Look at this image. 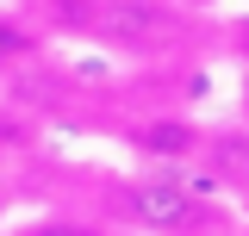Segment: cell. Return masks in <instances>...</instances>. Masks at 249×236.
<instances>
[{
    "label": "cell",
    "mask_w": 249,
    "mask_h": 236,
    "mask_svg": "<svg viewBox=\"0 0 249 236\" xmlns=\"http://www.w3.org/2000/svg\"><path fill=\"white\" fill-rule=\"evenodd\" d=\"M13 236H100V230L81 224V218H31V224H19Z\"/></svg>",
    "instance_id": "7a4b0ae2"
},
{
    "label": "cell",
    "mask_w": 249,
    "mask_h": 236,
    "mask_svg": "<svg viewBox=\"0 0 249 236\" xmlns=\"http://www.w3.org/2000/svg\"><path fill=\"white\" fill-rule=\"evenodd\" d=\"M187 143H193L187 131H143V149H156V155H181Z\"/></svg>",
    "instance_id": "3957f363"
},
{
    "label": "cell",
    "mask_w": 249,
    "mask_h": 236,
    "mask_svg": "<svg viewBox=\"0 0 249 236\" xmlns=\"http://www.w3.org/2000/svg\"><path fill=\"white\" fill-rule=\"evenodd\" d=\"M119 211L137 224V230H156V236H193L206 224V199L175 174H137L119 186Z\"/></svg>",
    "instance_id": "6da1fadb"
},
{
    "label": "cell",
    "mask_w": 249,
    "mask_h": 236,
    "mask_svg": "<svg viewBox=\"0 0 249 236\" xmlns=\"http://www.w3.org/2000/svg\"><path fill=\"white\" fill-rule=\"evenodd\" d=\"M243 106H249V93H243Z\"/></svg>",
    "instance_id": "277c9868"
}]
</instances>
